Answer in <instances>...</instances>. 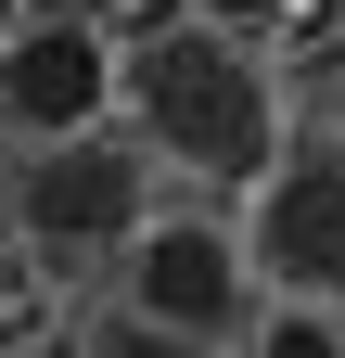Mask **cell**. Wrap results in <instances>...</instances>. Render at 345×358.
<instances>
[{
  "mask_svg": "<svg viewBox=\"0 0 345 358\" xmlns=\"http://www.w3.org/2000/svg\"><path fill=\"white\" fill-rule=\"evenodd\" d=\"M115 90H128V115L154 128V154H179L192 179L256 192L269 154H281V90H269V64H256L243 38H218V26H154L141 52L115 64Z\"/></svg>",
  "mask_w": 345,
  "mask_h": 358,
  "instance_id": "obj_1",
  "label": "cell"
},
{
  "mask_svg": "<svg viewBox=\"0 0 345 358\" xmlns=\"http://www.w3.org/2000/svg\"><path fill=\"white\" fill-rule=\"evenodd\" d=\"M0 205H13V231H26V256L38 268H103V256H128V231H141V154L128 141H38L13 179H0Z\"/></svg>",
  "mask_w": 345,
  "mask_h": 358,
  "instance_id": "obj_2",
  "label": "cell"
},
{
  "mask_svg": "<svg viewBox=\"0 0 345 358\" xmlns=\"http://www.w3.org/2000/svg\"><path fill=\"white\" fill-rule=\"evenodd\" d=\"M115 268H128V320H154L179 345H218V333L256 320V268H243L230 217H141Z\"/></svg>",
  "mask_w": 345,
  "mask_h": 358,
  "instance_id": "obj_3",
  "label": "cell"
},
{
  "mask_svg": "<svg viewBox=\"0 0 345 358\" xmlns=\"http://www.w3.org/2000/svg\"><path fill=\"white\" fill-rule=\"evenodd\" d=\"M243 268L281 282L294 307H332L345 294V141H294L256 179V217H243Z\"/></svg>",
  "mask_w": 345,
  "mask_h": 358,
  "instance_id": "obj_4",
  "label": "cell"
},
{
  "mask_svg": "<svg viewBox=\"0 0 345 358\" xmlns=\"http://www.w3.org/2000/svg\"><path fill=\"white\" fill-rule=\"evenodd\" d=\"M115 103V38L90 13H26L0 38V141H90Z\"/></svg>",
  "mask_w": 345,
  "mask_h": 358,
  "instance_id": "obj_5",
  "label": "cell"
},
{
  "mask_svg": "<svg viewBox=\"0 0 345 358\" xmlns=\"http://www.w3.org/2000/svg\"><path fill=\"white\" fill-rule=\"evenodd\" d=\"M256 358H345V320H332V307H269V333H256Z\"/></svg>",
  "mask_w": 345,
  "mask_h": 358,
  "instance_id": "obj_6",
  "label": "cell"
},
{
  "mask_svg": "<svg viewBox=\"0 0 345 358\" xmlns=\"http://www.w3.org/2000/svg\"><path fill=\"white\" fill-rule=\"evenodd\" d=\"M90 358H205V345H179V333H154V320H128V307H115V320L90 333Z\"/></svg>",
  "mask_w": 345,
  "mask_h": 358,
  "instance_id": "obj_7",
  "label": "cell"
},
{
  "mask_svg": "<svg viewBox=\"0 0 345 358\" xmlns=\"http://www.w3.org/2000/svg\"><path fill=\"white\" fill-rule=\"evenodd\" d=\"M218 38H243V26H294V0H192Z\"/></svg>",
  "mask_w": 345,
  "mask_h": 358,
  "instance_id": "obj_8",
  "label": "cell"
},
{
  "mask_svg": "<svg viewBox=\"0 0 345 358\" xmlns=\"http://www.w3.org/2000/svg\"><path fill=\"white\" fill-rule=\"evenodd\" d=\"M13 26H26V0H0V38H13Z\"/></svg>",
  "mask_w": 345,
  "mask_h": 358,
  "instance_id": "obj_9",
  "label": "cell"
},
{
  "mask_svg": "<svg viewBox=\"0 0 345 358\" xmlns=\"http://www.w3.org/2000/svg\"><path fill=\"white\" fill-rule=\"evenodd\" d=\"M0 179H13V166H0Z\"/></svg>",
  "mask_w": 345,
  "mask_h": 358,
  "instance_id": "obj_10",
  "label": "cell"
}]
</instances>
